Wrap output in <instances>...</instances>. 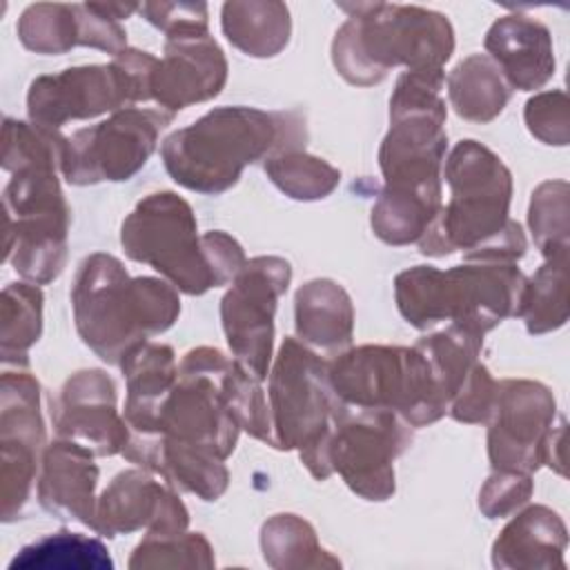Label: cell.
<instances>
[{"label": "cell", "mask_w": 570, "mask_h": 570, "mask_svg": "<svg viewBox=\"0 0 570 570\" xmlns=\"http://www.w3.org/2000/svg\"><path fill=\"white\" fill-rule=\"evenodd\" d=\"M450 203L436 214L419 247L428 256L465 249L468 261L514 263L525 252L521 227L508 218L512 178L488 147L461 140L445 165Z\"/></svg>", "instance_id": "cell-2"}, {"label": "cell", "mask_w": 570, "mask_h": 570, "mask_svg": "<svg viewBox=\"0 0 570 570\" xmlns=\"http://www.w3.org/2000/svg\"><path fill=\"white\" fill-rule=\"evenodd\" d=\"M167 33L165 58L158 60L151 80V98L174 116L187 105L218 96L227 78V62L200 20L180 22Z\"/></svg>", "instance_id": "cell-17"}, {"label": "cell", "mask_w": 570, "mask_h": 570, "mask_svg": "<svg viewBox=\"0 0 570 570\" xmlns=\"http://www.w3.org/2000/svg\"><path fill=\"white\" fill-rule=\"evenodd\" d=\"M2 521H13L38 485V456L45 443L40 385L27 372L2 374Z\"/></svg>", "instance_id": "cell-15"}, {"label": "cell", "mask_w": 570, "mask_h": 570, "mask_svg": "<svg viewBox=\"0 0 570 570\" xmlns=\"http://www.w3.org/2000/svg\"><path fill=\"white\" fill-rule=\"evenodd\" d=\"M552 419L554 399L541 383H497V396L488 419V452L492 468L530 474L546 463V443Z\"/></svg>", "instance_id": "cell-16"}, {"label": "cell", "mask_w": 570, "mask_h": 570, "mask_svg": "<svg viewBox=\"0 0 570 570\" xmlns=\"http://www.w3.org/2000/svg\"><path fill=\"white\" fill-rule=\"evenodd\" d=\"M261 552L274 570L341 568L338 557L325 550L316 530L296 514H274L263 523Z\"/></svg>", "instance_id": "cell-25"}, {"label": "cell", "mask_w": 570, "mask_h": 570, "mask_svg": "<svg viewBox=\"0 0 570 570\" xmlns=\"http://www.w3.org/2000/svg\"><path fill=\"white\" fill-rule=\"evenodd\" d=\"M265 171L281 191L296 200L325 198L341 178L338 169H334L330 163L301 149L278 151L265 158Z\"/></svg>", "instance_id": "cell-30"}, {"label": "cell", "mask_w": 570, "mask_h": 570, "mask_svg": "<svg viewBox=\"0 0 570 570\" xmlns=\"http://www.w3.org/2000/svg\"><path fill=\"white\" fill-rule=\"evenodd\" d=\"M91 456L89 450L67 439H58L45 450L38 474V501L56 519L94 528L98 468Z\"/></svg>", "instance_id": "cell-20"}, {"label": "cell", "mask_w": 570, "mask_h": 570, "mask_svg": "<svg viewBox=\"0 0 570 570\" xmlns=\"http://www.w3.org/2000/svg\"><path fill=\"white\" fill-rule=\"evenodd\" d=\"M127 376L125 421L134 436H154L158 428L160 405L171 392L178 367L169 345L142 343L122 363Z\"/></svg>", "instance_id": "cell-23"}, {"label": "cell", "mask_w": 570, "mask_h": 570, "mask_svg": "<svg viewBox=\"0 0 570 570\" xmlns=\"http://www.w3.org/2000/svg\"><path fill=\"white\" fill-rule=\"evenodd\" d=\"M336 405L327 365L296 338H285L269 374L272 445L296 448L305 468L321 481L332 474L327 443Z\"/></svg>", "instance_id": "cell-8"}, {"label": "cell", "mask_w": 570, "mask_h": 570, "mask_svg": "<svg viewBox=\"0 0 570 570\" xmlns=\"http://www.w3.org/2000/svg\"><path fill=\"white\" fill-rule=\"evenodd\" d=\"M532 494L530 474L494 470L479 492V508L488 519H501L528 503Z\"/></svg>", "instance_id": "cell-34"}, {"label": "cell", "mask_w": 570, "mask_h": 570, "mask_svg": "<svg viewBox=\"0 0 570 570\" xmlns=\"http://www.w3.org/2000/svg\"><path fill=\"white\" fill-rule=\"evenodd\" d=\"M53 428L60 439L73 441L98 456L122 452L129 425L116 410V385L100 370L76 372L53 405Z\"/></svg>", "instance_id": "cell-19"}, {"label": "cell", "mask_w": 570, "mask_h": 570, "mask_svg": "<svg viewBox=\"0 0 570 570\" xmlns=\"http://www.w3.org/2000/svg\"><path fill=\"white\" fill-rule=\"evenodd\" d=\"M301 129L294 114L218 107L165 138L160 154L178 185L200 194H220L236 185L245 165L298 149Z\"/></svg>", "instance_id": "cell-3"}, {"label": "cell", "mask_w": 570, "mask_h": 570, "mask_svg": "<svg viewBox=\"0 0 570 570\" xmlns=\"http://www.w3.org/2000/svg\"><path fill=\"white\" fill-rule=\"evenodd\" d=\"M566 96L561 91L539 94L525 105V122L532 136L548 145L568 142V114Z\"/></svg>", "instance_id": "cell-36"}, {"label": "cell", "mask_w": 570, "mask_h": 570, "mask_svg": "<svg viewBox=\"0 0 570 570\" xmlns=\"http://www.w3.org/2000/svg\"><path fill=\"white\" fill-rule=\"evenodd\" d=\"M292 267L278 256H256L236 274L220 303L223 330L236 361L258 381L267 376L276 301L287 292Z\"/></svg>", "instance_id": "cell-14"}, {"label": "cell", "mask_w": 570, "mask_h": 570, "mask_svg": "<svg viewBox=\"0 0 570 570\" xmlns=\"http://www.w3.org/2000/svg\"><path fill=\"white\" fill-rule=\"evenodd\" d=\"M232 361L218 350L198 347L185 354L176 383L160 405L154 436L229 456L238 439V421L232 414L223 381Z\"/></svg>", "instance_id": "cell-11"}, {"label": "cell", "mask_w": 570, "mask_h": 570, "mask_svg": "<svg viewBox=\"0 0 570 570\" xmlns=\"http://www.w3.org/2000/svg\"><path fill=\"white\" fill-rule=\"evenodd\" d=\"M452 53L445 18H361L350 20L334 40V65L352 85H374L394 65L407 71H441Z\"/></svg>", "instance_id": "cell-10"}, {"label": "cell", "mask_w": 570, "mask_h": 570, "mask_svg": "<svg viewBox=\"0 0 570 570\" xmlns=\"http://www.w3.org/2000/svg\"><path fill=\"white\" fill-rule=\"evenodd\" d=\"M156 65L158 60L147 51L127 49L109 67H73L56 76H40L27 94L29 118L38 127L58 131L69 120L149 100Z\"/></svg>", "instance_id": "cell-9"}, {"label": "cell", "mask_w": 570, "mask_h": 570, "mask_svg": "<svg viewBox=\"0 0 570 570\" xmlns=\"http://www.w3.org/2000/svg\"><path fill=\"white\" fill-rule=\"evenodd\" d=\"M127 566L145 568H203L216 566L214 548L200 532H183L174 537H145L131 552Z\"/></svg>", "instance_id": "cell-31"}, {"label": "cell", "mask_w": 570, "mask_h": 570, "mask_svg": "<svg viewBox=\"0 0 570 570\" xmlns=\"http://www.w3.org/2000/svg\"><path fill=\"white\" fill-rule=\"evenodd\" d=\"M352 301L338 283L316 278L296 292V332L307 345L338 356L352 341Z\"/></svg>", "instance_id": "cell-24"}, {"label": "cell", "mask_w": 570, "mask_h": 570, "mask_svg": "<svg viewBox=\"0 0 570 570\" xmlns=\"http://www.w3.org/2000/svg\"><path fill=\"white\" fill-rule=\"evenodd\" d=\"M196 232L189 203L171 191H156L125 218L120 243L129 258L151 265L180 292L200 296L236 278L247 261L232 236Z\"/></svg>", "instance_id": "cell-5"}, {"label": "cell", "mask_w": 570, "mask_h": 570, "mask_svg": "<svg viewBox=\"0 0 570 570\" xmlns=\"http://www.w3.org/2000/svg\"><path fill=\"white\" fill-rule=\"evenodd\" d=\"M530 229L546 258L568 254V185L563 180L537 187L530 203Z\"/></svg>", "instance_id": "cell-32"}, {"label": "cell", "mask_w": 570, "mask_h": 570, "mask_svg": "<svg viewBox=\"0 0 570 570\" xmlns=\"http://www.w3.org/2000/svg\"><path fill=\"white\" fill-rule=\"evenodd\" d=\"M525 276L514 263L470 261L441 272L416 265L394 281L396 305L403 318L428 330L443 321L483 336L505 316L517 314Z\"/></svg>", "instance_id": "cell-6"}, {"label": "cell", "mask_w": 570, "mask_h": 570, "mask_svg": "<svg viewBox=\"0 0 570 570\" xmlns=\"http://www.w3.org/2000/svg\"><path fill=\"white\" fill-rule=\"evenodd\" d=\"M189 512L176 492L140 470L120 472L96 503L94 532L102 537L147 530L145 537L187 532Z\"/></svg>", "instance_id": "cell-18"}, {"label": "cell", "mask_w": 570, "mask_h": 570, "mask_svg": "<svg viewBox=\"0 0 570 570\" xmlns=\"http://www.w3.org/2000/svg\"><path fill=\"white\" fill-rule=\"evenodd\" d=\"M114 570L107 546L80 532L60 530L27 543L9 561V570Z\"/></svg>", "instance_id": "cell-26"}, {"label": "cell", "mask_w": 570, "mask_h": 570, "mask_svg": "<svg viewBox=\"0 0 570 570\" xmlns=\"http://www.w3.org/2000/svg\"><path fill=\"white\" fill-rule=\"evenodd\" d=\"M258 383L261 381L249 370L238 361H232L223 381V394L238 425L272 445V414Z\"/></svg>", "instance_id": "cell-33"}, {"label": "cell", "mask_w": 570, "mask_h": 570, "mask_svg": "<svg viewBox=\"0 0 570 570\" xmlns=\"http://www.w3.org/2000/svg\"><path fill=\"white\" fill-rule=\"evenodd\" d=\"M42 332V292L29 283H11L2 292L0 352L4 363H27L29 347Z\"/></svg>", "instance_id": "cell-29"}, {"label": "cell", "mask_w": 570, "mask_h": 570, "mask_svg": "<svg viewBox=\"0 0 570 570\" xmlns=\"http://www.w3.org/2000/svg\"><path fill=\"white\" fill-rule=\"evenodd\" d=\"M327 374L338 403L396 412L412 428L439 421L450 407L432 363L416 345H363L338 354Z\"/></svg>", "instance_id": "cell-7"}, {"label": "cell", "mask_w": 570, "mask_h": 570, "mask_svg": "<svg viewBox=\"0 0 570 570\" xmlns=\"http://www.w3.org/2000/svg\"><path fill=\"white\" fill-rule=\"evenodd\" d=\"M568 532L561 517L546 505L519 512L492 543L499 570H563Z\"/></svg>", "instance_id": "cell-21"}, {"label": "cell", "mask_w": 570, "mask_h": 570, "mask_svg": "<svg viewBox=\"0 0 570 570\" xmlns=\"http://www.w3.org/2000/svg\"><path fill=\"white\" fill-rule=\"evenodd\" d=\"M410 428L396 412L338 403L327 443L330 470L338 472L350 490L367 501L390 499L394 494L392 463L407 448Z\"/></svg>", "instance_id": "cell-12"}, {"label": "cell", "mask_w": 570, "mask_h": 570, "mask_svg": "<svg viewBox=\"0 0 570 570\" xmlns=\"http://www.w3.org/2000/svg\"><path fill=\"white\" fill-rule=\"evenodd\" d=\"M448 89L456 114L472 122L497 118L510 96L499 67L483 56H472L456 65L448 78Z\"/></svg>", "instance_id": "cell-27"}, {"label": "cell", "mask_w": 570, "mask_h": 570, "mask_svg": "<svg viewBox=\"0 0 570 570\" xmlns=\"http://www.w3.org/2000/svg\"><path fill=\"white\" fill-rule=\"evenodd\" d=\"M71 303L85 345L111 365H120L149 336L171 327L180 314L171 285L149 276L131 278L109 254L82 261Z\"/></svg>", "instance_id": "cell-4"}, {"label": "cell", "mask_w": 570, "mask_h": 570, "mask_svg": "<svg viewBox=\"0 0 570 570\" xmlns=\"http://www.w3.org/2000/svg\"><path fill=\"white\" fill-rule=\"evenodd\" d=\"M485 47L499 71L519 91L539 89L554 71L550 36L537 22L523 18L499 20L490 29Z\"/></svg>", "instance_id": "cell-22"}, {"label": "cell", "mask_w": 570, "mask_h": 570, "mask_svg": "<svg viewBox=\"0 0 570 570\" xmlns=\"http://www.w3.org/2000/svg\"><path fill=\"white\" fill-rule=\"evenodd\" d=\"M568 254L550 256L546 265L523 283L517 316L525 321L530 334L557 330L568 318Z\"/></svg>", "instance_id": "cell-28"}, {"label": "cell", "mask_w": 570, "mask_h": 570, "mask_svg": "<svg viewBox=\"0 0 570 570\" xmlns=\"http://www.w3.org/2000/svg\"><path fill=\"white\" fill-rule=\"evenodd\" d=\"M65 140L33 122L4 120V261L33 283L53 281L67 258L69 207L56 176Z\"/></svg>", "instance_id": "cell-1"}, {"label": "cell", "mask_w": 570, "mask_h": 570, "mask_svg": "<svg viewBox=\"0 0 570 570\" xmlns=\"http://www.w3.org/2000/svg\"><path fill=\"white\" fill-rule=\"evenodd\" d=\"M169 120L171 114L163 109L125 107L109 120L67 138L60 171L73 185L129 180L147 163L158 131Z\"/></svg>", "instance_id": "cell-13"}, {"label": "cell", "mask_w": 570, "mask_h": 570, "mask_svg": "<svg viewBox=\"0 0 570 570\" xmlns=\"http://www.w3.org/2000/svg\"><path fill=\"white\" fill-rule=\"evenodd\" d=\"M494 396H497L494 379L481 363H476L470 376L465 379L463 387L452 399L448 412L463 423H483L490 419Z\"/></svg>", "instance_id": "cell-35"}]
</instances>
